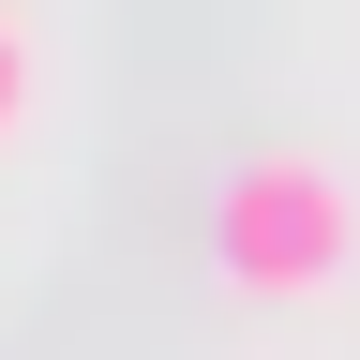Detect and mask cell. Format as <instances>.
<instances>
[{"mask_svg":"<svg viewBox=\"0 0 360 360\" xmlns=\"http://www.w3.org/2000/svg\"><path fill=\"white\" fill-rule=\"evenodd\" d=\"M210 255H225L240 300H315V285H345V255H360L345 165H330V150H240L225 195H210Z\"/></svg>","mask_w":360,"mask_h":360,"instance_id":"6da1fadb","label":"cell"},{"mask_svg":"<svg viewBox=\"0 0 360 360\" xmlns=\"http://www.w3.org/2000/svg\"><path fill=\"white\" fill-rule=\"evenodd\" d=\"M30 135V45H15V15H0V150Z\"/></svg>","mask_w":360,"mask_h":360,"instance_id":"7a4b0ae2","label":"cell"}]
</instances>
